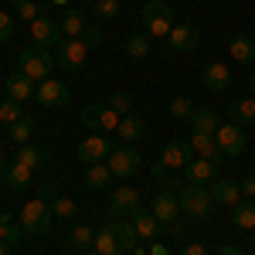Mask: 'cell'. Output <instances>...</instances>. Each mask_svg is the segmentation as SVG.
Listing matches in <instances>:
<instances>
[{"label":"cell","mask_w":255,"mask_h":255,"mask_svg":"<svg viewBox=\"0 0 255 255\" xmlns=\"http://www.w3.org/2000/svg\"><path fill=\"white\" fill-rule=\"evenodd\" d=\"M119 139H126V143H136V139L146 136V119H139V116H123L119 119Z\"/></svg>","instance_id":"obj_30"},{"label":"cell","mask_w":255,"mask_h":255,"mask_svg":"<svg viewBox=\"0 0 255 255\" xmlns=\"http://www.w3.org/2000/svg\"><path fill=\"white\" fill-rule=\"evenodd\" d=\"M177 197H180V215L187 218H208V211H211V194L201 184H184Z\"/></svg>","instance_id":"obj_5"},{"label":"cell","mask_w":255,"mask_h":255,"mask_svg":"<svg viewBox=\"0 0 255 255\" xmlns=\"http://www.w3.org/2000/svg\"><path fill=\"white\" fill-rule=\"evenodd\" d=\"M20 235H24L20 221H14L10 215H0V242H7V245H17Z\"/></svg>","instance_id":"obj_33"},{"label":"cell","mask_w":255,"mask_h":255,"mask_svg":"<svg viewBox=\"0 0 255 255\" xmlns=\"http://www.w3.org/2000/svg\"><path fill=\"white\" fill-rule=\"evenodd\" d=\"M14 38V20L7 10H0V41H10Z\"/></svg>","instance_id":"obj_43"},{"label":"cell","mask_w":255,"mask_h":255,"mask_svg":"<svg viewBox=\"0 0 255 255\" xmlns=\"http://www.w3.org/2000/svg\"><path fill=\"white\" fill-rule=\"evenodd\" d=\"M191 146H194L197 157L211 160L215 167L221 163V160H225V153H221V146H218V139L211 136V133H191Z\"/></svg>","instance_id":"obj_20"},{"label":"cell","mask_w":255,"mask_h":255,"mask_svg":"<svg viewBox=\"0 0 255 255\" xmlns=\"http://www.w3.org/2000/svg\"><path fill=\"white\" fill-rule=\"evenodd\" d=\"M51 208H55V215H58V218H72L75 211H79V204H75L72 197H58V201H55Z\"/></svg>","instance_id":"obj_41"},{"label":"cell","mask_w":255,"mask_h":255,"mask_svg":"<svg viewBox=\"0 0 255 255\" xmlns=\"http://www.w3.org/2000/svg\"><path fill=\"white\" fill-rule=\"evenodd\" d=\"M249 89H252V96H255V75H252V79H249Z\"/></svg>","instance_id":"obj_53"},{"label":"cell","mask_w":255,"mask_h":255,"mask_svg":"<svg viewBox=\"0 0 255 255\" xmlns=\"http://www.w3.org/2000/svg\"><path fill=\"white\" fill-rule=\"evenodd\" d=\"M126 55L143 61L150 55V34H129V38H126Z\"/></svg>","instance_id":"obj_34"},{"label":"cell","mask_w":255,"mask_h":255,"mask_svg":"<svg viewBox=\"0 0 255 255\" xmlns=\"http://www.w3.org/2000/svg\"><path fill=\"white\" fill-rule=\"evenodd\" d=\"M31 38L38 48H58L61 44V27L55 17H38L31 20Z\"/></svg>","instance_id":"obj_14"},{"label":"cell","mask_w":255,"mask_h":255,"mask_svg":"<svg viewBox=\"0 0 255 255\" xmlns=\"http://www.w3.org/2000/svg\"><path fill=\"white\" fill-rule=\"evenodd\" d=\"M184 174H187V184H201V187H208V184L218 177V167L211 163V160H204V157H194L187 167H184Z\"/></svg>","instance_id":"obj_18"},{"label":"cell","mask_w":255,"mask_h":255,"mask_svg":"<svg viewBox=\"0 0 255 255\" xmlns=\"http://www.w3.org/2000/svg\"><path fill=\"white\" fill-rule=\"evenodd\" d=\"M215 139H218V146H221L225 157H238V153H245V146H249V143H245V129L235 126V123H221Z\"/></svg>","instance_id":"obj_12"},{"label":"cell","mask_w":255,"mask_h":255,"mask_svg":"<svg viewBox=\"0 0 255 255\" xmlns=\"http://www.w3.org/2000/svg\"><path fill=\"white\" fill-rule=\"evenodd\" d=\"M51 218H55V208H51L44 197H34V201H27L24 211H20V228H24V235L41 238V235H48Z\"/></svg>","instance_id":"obj_1"},{"label":"cell","mask_w":255,"mask_h":255,"mask_svg":"<svg viewBox=\"0 0 255 255\" xmlns=\"http://www.w3.org/2000/svg\"><path fill=\"white\" fill-rule=\"evenodd\" d=\"M82 3H96V0H82Z\"/></svg>","instance_id":"obj_56"},{"label":"cell","mask_w":255,"mask_h":255,"mask_svg":"<svg viewBox=\"0 0 255 255\" xmlns=\"http://www.w3.org/2000/svg\"><path fill=\"white\" fill-rule=\"evenodd\" d=\"M109 153H113V143L102 136V133L85 136L79 146H75V157H79L85 167H92V163H106V160H109Z\"/></svg>","instance_id":"obj_9"},{"label":"cell","mask_w":255,"mask_h":255,"mask_svg":"<svg viewBox=\"0 0 255 255\" xmlns=\"http://www.w3.org/2000/svg\"><path fill=\"white\" fill-rule=\"evenodd\" d=\"M38 102L41 106H48V109H61V106H68V99H72V89L65 85L61 79H44V82H38Z\"/></svg>","instance_id":"obj_10"},{"label":"cell","mask_w":255,"mask_h":255,"mask_svg":"<svg viewBox=\"0 0 255 255\" xmlns=\"http://www.w3.org/2000/svg\"><path fill=\"white\" fill-rule=\"evenodd\" d=\"M150 174L157 177V180H163V184H174V174H170V170H163V167H160V160H157V163H150Z\"/></svg>","instance_id":"obj_45"},{"label":"cell","mask_w":255,"mask_h":255,"mask_svg":"<svg viewBox=\"0 0 255 255\" xmlns=\"http://www.w3.org/2000/svg\"><path fill=\"white\" fill-rule=\"evenodd\" d=\"M113 180H116V177L109 170V163H92V167H85V187H89V191H106Z\"/></svg>","instance_id":"obj_27"},{"label":"cell","mask_w":255,"mask_h":255,"mask_svg":"<svg viewBox=\"0 0 255 255\" xmlns=\"http://www.w3.org/2000/svg\"><path fill=\"white\" fill-rule=\"evenodd\" d=\"M170 113H174V116H191V113H194V102L187 96H177L174 102H170Z\"/></svg>","instance_id":"obj_42"},{"label":"cell","mask_w":255,"mask_h":255,"mask_svg":"<svg viewBox=\"0 0 255 255\" xmlns=\"http://www.w3.org/2000/svg\"><path fill=\"white\" fill-rule=\"evenodd\" d=\"M48 160H51V153H48L44 146H34V143H24V146L17 150V163L31 167V170H41V167H48Z\"/></svg>","instance_id":"obj_26"},{"label":"cell","mask_w":255,"mask_h":255,"mask_svg":"<svg viewBox=\"0 0 255 255\" xmlns=\"http://www.w3.org/2000/svg\"><path fill=\"white\" fill-rule=\"evenodd\" d=\"M58 27H61V38H82L85 34V14L82 10H65L58 17Z\"/></svg>","instance_id":"obj_29"},{"label":"cell","mask_w":255,"mask_h":255,"mask_svg":"<svg viewBox=\"0 0 255 255\" xmlns=\"http://www.w3.org/2000/svg\"><path fill=\"white\" fill-rule=\"evenodd\" d=\"M82 255H99V252H96V249H89V252H82Z\"/></svg>","instance_id":"obj_54"},{"label":"cell","mask_w":255,"mask_h":255,"mask_svg":"<svg viewBox=\"0 0 255 255\" xmlns=\"http://www.w3.org/2000/svg\"><path fill=\"white\" fill-rule=\"evenodd\" d=\"M228 123H235V126H255V96H245V99H235L232 106H228Z\"/></svg>","instance_id":"obj_21"},{"label":"cell","mask_w":255,"mask_h":255,"mask_svg":"<svg viewBox=\"0 0 255 255\" xmlns=\"http://www.w3.org/2000/svg\"><path fill=\"white\" fill-rule=\"evenodd\" d=\"M119 113L109 106V102H89L85 109H82V123H85V129H96V133H116L119 129Z\"/></svg>","instance_id":"obj_2"},{"label":"cell","mask_w":255,"mask_h":255,"mask_svg":"<svg viewBox=\"0 0 255 255\" xmlns=\"http://www.w3.org/2000/svg\"><path fill=\"white\" fill-rule=\"evenodd\" d=\"M218 255H245V252H242V249H235V245H221V249H218Z\"/></svg>","instance_id":"obj_48"},{"label":"cell","mask_w":255,"mask_h":255,"mask_svg":"<svg viewBox=\"0 0 255 255\" xmlns=\"http://www.w3.org/2000/svg\"><path fill=\"white\" fill-rule=\"evenodd\" d=\"M31 129H34V123H31V116H24V119H17V123H10V129H7V133H10L14 143L24 146V143L31 139Z\"/></svg>","instance_id":"obj_37"},{"label":"cell","mask_w":255,"mask_h":255,"mask_svg":"<svg viewBox=\"0 0 255 255\" xmlns=\"http://www.w3.org/2000/svg\"><path fill=\"white\" fill-rule=\"evenodd\" d=\"M3 177H7V163H3V150H0V184H3Z\"/></svg>","instance_id":"obj_51"},{"label":"cell","mask_w":255,"mask_h":255,"mask_svg":"<svg viewBox=\"0 0 255 255\" xmlns=\"http://www.w3.org/2000/svg\"><path fill=\"white\" fill-rule=\"evenodd\" d=\"M109 235L116 238V249H119V255H129V252H136V228H133V221H126V218H113L109 225Z\"/></svg>","instance_id":"obj_15"},{"label":"cell","mask_w":255,"mask_h":255,"mask_svg":"<svg viewBox=\"0 0 255 255\" xmlns=\"http://www.w3.org/2000/svg\"><path fill=\"white\" fill-rule=\"evenodd\" d=\"M96 14L106 20H116L119 17V0H96Z\"/></svg>","instance_id":"obj_40"},{"label":"cell","mask_w":255,"mask_h":255,"mask_svg":"<svg viewBox=\"0 0 255 255\" xmlns=\"http://www.w3.org/2000/svg\"><path fill=\"white\" fill-rule=\"evenodd\" d=\"M92 249H96L99 255H119V249H116V238L109 235V228H106V225H102V228L96 232V245H92Z\"/></svg>","instance_id":"obj_36"},{"label":"cell","mask_w":255,"mask_h":255,"mask_svg":"<svg viewBox=\"0 0 255 255\" xmlns=\"http://www.w3.org/2000/svg\"><path fill=\"white\" fill-rule=\"evenodd\" d=\"M218 126H221V119H218L215 109L204 106V109H194V113H191V133H211V136H215Z\"/></svg>","instance_id":"obj_25"},{"label":"cell","mask_w":255,"mask_h":255,"mask_svg":"<svg viewBox=\"0 0 255 255\" xmlns=\"http://www.w3.org/2000/svg\"><path fill=\"white\" fill-rule=\"evenodd\" d=\"M31 177H34V170L14 160V163H7V177H3V184H10L14 191H27V187H31Z\"/></svg>","instance_id":"obj_31"},{"label":"cell","mask_w":255,"mask_h":255,"mask_svg":"<svg viewBox=\"0 0 255 255\" xmlns=\"http://www.w3.org/2000/svg\"><path fill=\"white\" fill-rule=\"evenodd\" d=\"M150 211H153V218H157L167 232H180V225H177V215H180V197H177L174 191H160V194L153 197V204H150Z\"/></svg>","instance_id":"obj_8"},{"label":"cell","mask_w":255,"mask_h":255,"mask_svg":"<svg viewBox=\"0 0 255 255\" xmlns=\"http://www.w3.org/2000/svg\"><path fill=\"white\" fill-rule=\"evenodd\" d=\"M167 41H170L174 51L187 55V51H194L197 44H201V31H197L194 24H174V31L167 34Z\"/></svg>","instance_id":"obj_17"},{"label":"cell","mask_w":255,"mask_h":255,"mask_svg":"<svg viewBox=\"0 0 255 255\" xmlns=\"http://www.w3.org/2000/svg\"><path fill=\"white\" fill-rule=\"evenodd\" d=\"M82 41H85L89 48H99V44H102V31H99V27H85V34H82Z\"/></svg>","instance_id":"obj_44"},{"label":"cell","mask_w":255,"mask_h":255,"mask_svg":"<svg viewBox=\"0 0 255 255\" xmlns=\"http://www.w3.org/2000/svg\"><path fill=\"white\" fill-rule=\"evenodd\" d=\"M150 255H170V252H167V245H163V242H157V245L150 249Z\"/></svg>","instance_id":"obj_49"},{"label":"cell","mask_w":255,"mask_h":255,"mask_svg":"<svg viewBox=\"0 0 255 255\" xmlns=\"http://www.w3.org/2000/svg\"><path fill=\"white\" fill-rule=\"evenodd\" d=\"M109 106L116 109L119 116H129V109H133V96H129V92H113Z\"/></svg>","instance_id":"obj_39"},{"label":"cell","mask_w":255,"mask_h":255,"mask_svg":"<svg viewBox=\"0 0 255 255\" xmlns=\"http://www.w3.org/2000/svg\"><path fill=\"white\" fill-rule=\"evenodd\" d=\"M106 163H109L113 177H133L143 170V153L136 146H113V153H109Z\"/></svg>","instance_id":"obj_7"},{"label":"cell","mask_w":255,"mask_h":255,"mask_svg":"<svg viewBox=\"0 0 255 255\" xmlns=\"http://www.w3.org/2000/svg\"><path fill=\"white\" fill-rule=\"evenodd\" d=\"M17 3H20V0H17Z\"/></svg>","instance_id":"obj_59"},{"label":"cell","mask_w":255,"mask_h":255,"mask_svg":"<svg viewBox=\"0 0 255 255\" xmlns=\"http://www.w3.org/2000/svg\"><path fill=\"white\" fill-rule=\"evenodd\" d=\"M232 218H235L238 228L255 232V201H238L235 208H232Z\"/></svg>","instance_id":"obj_32"},{"label":"cell","mask_w":255,"mask_h":255,"mask_svg":"<svg viewBox=\"0 0 255 255\" xmlns=\"http://www.w3.org/2000/svg\"><path fill=\"white\" fill-rule=\"evenodd\" d=\"M191 160H194V146L184 143V139H174V143L163 146V153H160V167L174 174V170H184Z\"/></svg>","instance_id":"obj_11"},{"label":"cell","mask_w":255,"mask_h":255,"mask_svg":"<svg viewBox=\"0 0 255 255\" xmlns=\"http://www.w3.org/2000/svg\"><path fill=\"white\" fill-rule=\"evenodd\" d=\"M201 82H204L211 92H225V89H228V82H232V75H228V65H221V61L208 65V68H204V75H201Z\"/></svg>","instance_id":"obj_28"},{"label":"cell","mask_w":255,"mask_h":255,"mask_svg":"<svg viewBox=\"0 0 255 255\" xmlns=\"http://www.w3.org/2000/svg\"><path fill=\"white\" fill-rule=\"evenodd\" d=\"M143 3H150V0H143Z\"/></svg>","instance_id":"obj_58"},{"label":"cell","mask_w":255,"mask_h":255,"mask_svg":"<svg viewBox=\"0 0 255 255\" xmlns=\"http://www.w3.org/2000/svg\"><path fill=\"white\" fill-rule=\"evenodd\" d=\"M27 113H24V102H17V99L7 96V102H0V123H17V119H24Z\"/></svg>","instance_id":"obj_35"},{"label":"cell","mask_w":255,"mask_h":255,"mask_svg":"<svg viewBox=\"0 0 255 255\" xmlns=\"http://www.w3.org/2000/svg\"><path fill=\"white\" fill-rule=\"evenodd\" d=\"M7 96L17 99V102H27V99H34V92H38V82L27 79L24 72H14V75H7Z\"/></svg>","instance_id":"obj_19"},{"label":"cell","mask_w":255,"mask_h":255,"mask_svg":"<svg viewBox=\"0 0 255 255\" xmlns=\"http://www.w3.org/2000/svg\"><path fill=\"white\" fill-rule=\"evenodd\" d=\"M129 221H133V228H136V235H139V238H160L163 232H167V228L160 225L157 218H153V211H143V208H139V211L129 218Z\"/></svg>","instance_id":"obj_24"},{"label":"cell","mask_w":255,"mask_h":255,"mask_svg":"<svg viewBox=\"0 0 255 255\" xmlns=\"http://www.w3.org/2000/svg\"><path fill=\"white\" fill-rule=\"evenodd\" d=\"M41 197H44V201H51V197H55V187H51V184H44V191H41Z\"/></svg>","instance_id":"obj_50"},{"label":"cell","mask_w":255,"mask_h":255,"mask_svg":"<svg viewBox=\"0 0 255 255\" xmlns=\"http://www.w3.org/2000/svg\"><path fill=\"white\" fill-rule=\"evenodd\" d=\"M252 245H255V232H252Z\"/></svg>","instance_id":"obj_57"},{"label":"cell","mask_w":255,"mask_h":255,"mask_svg":"<svg viewBox=\"0 0 255 255\" xmlns=\"http://www.w3.org/2000/svg\"><path fill=\"white\" fill-rule=\"evenodd\" d=\"M51 68H55V58H51L44 48H24V51H20V68L17 72H24L27 79H34V82L51 79Z\"/></svg>","instance_id":"obj_4"},{"label":"cell","mask_w":255,"mask_h":255,"mask_svg":"<svg viewBox=\"0 0 255 255\" xmlns=\"http://www.w3.org/2000/svg\"><path fill=\"white\" fill-rule=\"evenodd\" d=\"M208 194H211V201L225 204V208H235L238 201H242V184L238 180H228V177H215L208 184Z\"/></svg>","instance_id":"obj_16"},{"label":"cell","mask_w":255,"mask_h":255,"mask_svg":"<svg viewBox=\"0 0 255 255\" xmlns=\"http://www.w3.org/2000/svg\"><path fill=\"white\" fill-rule=\"evenodd\" d=\"M228 55H232L238 65H255V38L235 34V38L228 41Z\"/></svg>","instance_id":"obj_22"},{"label":"cell","mask_w":255,"mask_h":255,"mask_svg":"<svg viewBox=\"0 0 255 255\" xmlns=\"http://www.w3.org/2000/svg\"><path fill=\"white\" fill-rule=\"evenodd\" d=\"M139 208H143V204H139L136 187H119V191H113V197H109V215L113 218H126V221H129Z\"/></svg>","instance_id":"obj_13"},{"label":"cell","mask_w":255,"mask_h":255,"mask_svg":"<svg viewBox=\"0 0 255 255\" xmlns=\"http://www.w3.org/2000/svg\"><path fill=\"white\" fill-rule=\"evenodd\" d=\"M0 255H10V245L7 242H0Z\"/></svg>","instance_id":"obj_52"},{"label":"cell","mask_w":255,"mask_h":255,"mask_svg":"<svg viewBox=\"0 0 255 255\" xmlns=\"http://www.w3.org/2000/svg\"><path fill=\"white\" fill-rule=\"evenodd\" d=\"M180 255H208V249H204V245H197V242H191V245H184V249H180Z\"/></svg>","instance_id":"obj_47"},{"label":"cell","mask_w":255,"mask_h":255,"mask_svg":"<svg viewBox=\"0 0 255 255\" xmlns=\"http://www.w3.org/2000/svg\"><path fill=\"white\" fill-rule=\"evenodd\" d=\"M238 184H242V194H245V197H252V201H255V174H249L245 180H238Z\"/></svg>","instance_id":"obj_46"},{"label":"cell","mask_w":255,"mask_h":255,"mask_svg":"<svg viewBox=\"0 0 255 255\" xmlns=\"http://www.w3.org/2000/svg\"><path fill=\"white\" fill-rule=\"evenodd\" d=\"M44 10H48V3H38V0H20V3H17V14H20L24 20L44 17Z\"/></svg>","instance_id":"obj_38"},{"label":"cell","mask_w":255,"mask_h":255,"mask_svg":"<svg viewBox=\"0 0 255 255\" xmlns=\"http://www.w3.org/2000/svg\"><path fill=\"white\" fill-rule=\"evenodd\" d=\"M89 51H92V48H89L82 38H61L55 61H58L65 72H82V68H85V58H89Z\"/></svg>","instance_id":"obj_6"},{"label":"cell","mask_w":255,"mask_h":255,"mask_svg":"<svg viewBox=\"0 0 255 255\" xmlns=\"http://www.w3.org/2000/svg\"><path fill=\"white\" fill-rule=\"evenodd\" d=\"M51 3H68V0H51Z\"/></svg>","instance_id":"obj_55"},{"label":"cell","mask_w":255,"mask_h":255,"mask_svg":"<svg viewBox=\"0 0 255 255\" xmlns=\"http://www.w3.org/2000/svg\"><path fill=\"white\" fill-rule=\"evenodd\" d=\"M143 20H146L150 38H167L174 31V7H167L163 0H150L143 3Z\"/></svg>","instance_id":"obj_3"},{"label":"cell","mask_w":255,"mask_h":255,"mask_svg":"<svg viewBox=\"0 0 255 255\" xmlns=\"http://www.w3.org/2000/svg\"><path fill=\"white\" fill-rule=\"evenodd\" d=\"M92 245H96V228H92V225H79V228L68 235L65 255H82V252H89Z\"/></svg>","instance_id":"obj_23"}]
</instances>
